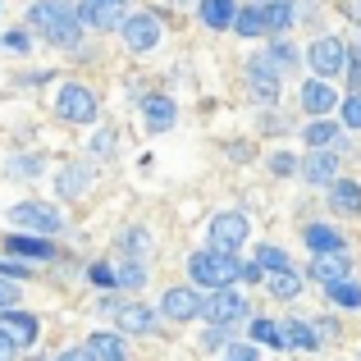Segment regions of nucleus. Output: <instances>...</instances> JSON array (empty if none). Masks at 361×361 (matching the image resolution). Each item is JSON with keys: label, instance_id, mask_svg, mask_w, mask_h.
Returning a JSON list of instances; mask_svg holds the SVG:
<instances>
[{"label": "nucleus", "instance_id": "obj_1", "mask_svg": "<svg viewBox=\"0 0 361 361\" xmlns=\"http://www.w3.org/2000/svg\"><path fill=\"white\" fill-rule=\"evenodd\" d=\"M27 27L42 32L51 46H64V51H73L78 37H82L78 9H73L69 0H37V5H27Z\"/></svg>", "mask_w": 361, "mask_h": 361}, {"label": "nucleus", "instance_id": "obj_2", "mask_svg": "<svg viewBox=\"0 0 361 361\" xmlns=\"http://www.w3.org/2000/svg\"><path fill=\"white\" fill-rule=\"evenodd\" d=\"M247 274V261H238V256H229V252H192L188 256V279H192V288H233Z\"/></svg>", "mask_w": 361, "mask_h": 361}, {"label": "nucleus", "instance_id": "obj_3", "mask_svg": "<svg viewBox=\"0 0 361 361\" xmlns=\"http://www.w3.org/2000/svg\"><path fill=\"white\" fill-rule=\"evenodd\" d=\"M5 215H9V224H14V233H32V238H55V233L64 229V215L46 202H18V206H9Z\"/></svg>", "mask_w": 361, "mask_h": 361}, {"label": "nucleus", "instance_id": "obj_4", "mask_svg": "<svg viewBox=\"0 0 361 361\" xmlns=\"http://www.w3.org/2000/svg\"><path fill=\"white\" fill-rule=\"evenodd\" d=\"M55 115L64 123H97L101 101H97V92L82 87V82H64V87L55 92Z\"/></svg>", "mask_w": 361, "mask_h": 361}, {"label": "nucleus", "instance_id": "obj_5", "mask_svg": "<svg viewBox=\"0 0 361 361\" xmlns=\"http://www.w3.org/2000/svg\"><path fill=\"white\" fill-rule=\"evenodd\" d=\"M119 37H123V46H128L133 55H147V51H156V46H160L165 27H160V18H156V14L137 9V14H128V18H123Z\"/></svg>", "mask_w": 361, "mask_h": 361}, {"label": "nucleus", "instance_id": "obj_6", "mask_svg": "<svg viewBox=\"0 0 361 361\" xmlns=\"http://www.w3.org/2000/svg\"><path fill=\"white\" fill-rule=\"evenodd\" d=\"M202 316L211 320V325H224V329H233V325H243V320L252 316V307H247V298H243L238 288H220V293H211V298H206Z\"/></svg>", "mask_w": 361, "mask_h": 361}, {"label": "nucleus", "instance_id": "obj_7", "mask_svg": "<svg viewBox=\"0 0 361 361\" xmlns=\"http://www.w3.org/2000/svg\"><path fill=\"white\" fill-rule=\"evenodd\" d=\"M78 23L92 27V32H110V27H123L128 18V0H78Z\"/></svg>", "mask_w": 361, "mask_h": 361}, {"label": "nucleus", "instance_id": "obj_8", "mask_svg": "<svg viewBox=\"0 0 361 361\" xmlns=\"http://www.w3.org/2000/svg\"><path fill=\"white\" fill-rule=\"evenodd\" d=\"M307 64L316 69L320 82H329V78H338V73H348V46L338 42V37H320V42H311Z\"/></svg>", "mask_w": 361, "mask_h": 361}, {"label": "nucleus", "instance_id": "obj_9", "mask_svg": "<svg viewBox=\"0 0 361 361\" xmlns=\"http://www.w3.org/2000/svg\"><path fill=\"white\" fill-rule=\"evenodd\" d=\"M247 229H252V224H247V215L243 211H220V215H211V252H238V247L247 243Z\"/></svg>", "mask_w": 361, "mask_h": 361}, {"label": "nucleus", "instance_id": "obj_10", "mask_svg": "<svg viewBox=\"0 0 361 361\" xmlns=\"http://www.w3.org/2000/svg\"><path fill=\"white\" fill-rule=\"evenodd\" d=\"M247 82H252V92H256L261 106H274V101H279L283 69L270 60V55H256V60H247Z\"/></svg>", "mask_w": 361, "mask_h": 361}, {"label": "nucleus", "instance_id": "obj_11", "mask_svg": "<svg viewBox=\"0 0 361 361\" xmlns=\"http://www.w3.org/2000/svg\"><path fill=\"white\" fill-rule=\"evenodd\" d=\"M206 307V298L197 288H165V298H160V316L174 320V325H188V320H197Z\"/></svg>", "mask_w": 361, "mask_h": 361}, {"label": "nucleus", "instance_id": "obj_12", "mask_svg": "<svg viewBox=\"0 0 361 361\" xmlns=\"http://www.w3.org/2000/svg\"><path fill=\"white\" fill-rule=\"evenodd\" d=\"M5 252L23 265H42V261H55V243L51 238H32V233H5Z\"/></svg>", "mask_w": 361, "mask_h": 361}, {"label": "nucleus", "instance_id": "obj_13", "mask_svg": "<svg viewBox=\"0 0 361 361\" xmlns=\"http://www.w3.org/2000/svg\"><path fill=\"white\" fill-rule=\"evenodd\" d=\"M0 334L9 338L14 348H32L37 343V334H42V320L32 316V311H0Z\"/></svg>", "mask_w": 361, "mask_h": 361}, {"label": "nucleus", "instance_id": "obj_14", "mask_svg": "<svg viewBox=\"0 0 361 361\" xmlns=\"http://www.w3.org/2000/svg\"><path fill=\"white\" fill-rule=\"evenodd\" d=\"M348 270H353V252H348V247L311 256V279H320L325 288H329V283H338V279H348Z\"/></svg>", "mask_w": 361, "mask_h": 361}, {"label": "nucleus", "instance_id": "obj_15", "mask_svg": "<svg viewBox=\"0 0 361 361\" xmlns=\"http://www.w3.org/2000/svg\"><path fill=\"white\" fill-rule=\"evenodd\" d=\"M55 192H60L64 202H78L82 192H92V165H82V160H69V165L55 174Z\"/></svg>", "mask_w": 361, "mask_h": 361}, {"label": "nucleus", "instance_id": "obj_16", "mask_svg": "<svg viewBox=\"0 0 361 361\" xmlns=\"http://www.w3.org/2000/svg\"><path fill=\"white\" fill-rule=\"evenodd\" d=\"M137 110H142V123H147L151 133L174 128V119H178V106H174L169 97H142V101H137Z\"/></svg>", "mask_w": 361, "mask_h": 361}, {"label": "nucleus", "instance_id": "obj_17", "mask_svg": "<svg viewBox=\"0 0 361 361\" xmlns=\"http://www.w3.org/2000/svg\"><path fill=\"white\" fill-rule=\"evenodd\" d=\"M302 178H307V183H325V188H334L338 183V156L334 151H311L307 160H302Z\"/></svg>", "mask_w": 361, "mask_h": 361}, {"label": "nucleus", "instance_id": "obj_18", "mask_svg": "<svg viewBox=\"0 0 361 361\" xmlns=\"http://www.w3.org/2000/svg\"><path fill=\"white\" fill-rule=\"evenodd\" d=\"M302 110H307V115H316V119H329V110H338L334 87H329V82H320V78L302 82Z\"/></svg>", "mask_w": 361, "mask_h": 361}, {"label": "nucleus", "instance_id": "obj_19", "mask_svg": "<svg viewBox=\"0 0 361 361\" xmlns=\"http://www.w3.org/2000/svg\"><path fill=\"white\" fill-rule=\"evenodd\" d=\"M115 325H119V334H151L156 329V311L142 307V302H128V307L115 311Z\"/></svg>", "mask_w": 361, "mask_h": 361}, {"label": "nucleus", "instance_id": "obj_20", "mask_svg": "<svg viewBox=\"0 0 361 361\" xmlns=\"http://www.w3.org/2000/svg\"><path fill=\"white\" fill-rule=\"evenodd\" d=\"M197 18H202L211 32H224V27H233V18H238V5H233V0H202V5H197Z\"/></svg>", "mask_w": 361, "mask_h": 361}, {"label": "nucleus", "instance_id": "obj_21", "mask_svg": "<svg viewBox=\"0 0 361 361\" xmlns=\"http://www.w3.org/2000/svg\"><path fill=\"white\" fill-rule=\"evenodd\" d=\"M283 343L293 353H316L320 334H316V320H283Z\"/></svg>", "mask_w": 361, "mask_h": 361}, {"label": "nucleus", "instance_id": "obj_22", "mask_svg": "<svg viewBox=\"0 0 361 361\" xmlns=\"http://www.w3.org/2000/svg\"><path fill=\"white\" fill-rule=\"evenodd\" d=\"M329 202H334L338 215H361V183L357 178H338V183L329 188Z\"/></svg>", "mask_w": 361, "mask_h": 361}, {"label": "nucleus", "instance_id": "obj_23", "mask_svg": "<svg viewBox=\"0 0 361 361\" xmlns=\"http://www.w3.org/2000/svg\"><path fill=\"white\" fill-rule=\"evenodd\" d=\"M87 348H92V357H97V361H128V348H123V338L110 334V329H97V334L87 338Z\"/></svg>", "mask_w": 361, "mask_h": 361}, {"label": "nucleus", "instance_id": "obj_24", "mask_svg": "<svg viewBox=\"0 0 361 361\" xmlns=\"http://www.w3.org/2000/svg\"><path fill=\"white\" fill-rule=\"evenodd\" d=\"M302 238H307V247L311 252H338V247H348L343 243V233L334 229V224H307V229H302Z\"/></svg>", "mask_w": 361, "mask_h": 361}, {"label": "nucleus", "instance_id": "obj_25", "mask_svg": "<svg viewBox=\"0 0 361 361\" xmlns=\"http://www.w3.org/2000/svg\"><path fill=\"white\" fill-rule=\"evenodd\" d=\"M325 298L334 302V307H348V311H361V279H338V283H329L325 288Z\"/></svg>", "mask_w": 361, "mask_h": 361}, {"label": "nucleus", "instance_id": "obj_26", "mask_svg": "<svg viewBox=\"0 0 361 361\" xmlns=\"http://www.w3.org/2000/svg\"><path fill=\"white\" fill-rule=\"evenodd\" d=\"M247 334H252L256 348L265 343V348H279V353L288 348V343H283V325H279V320H261V316H256L252 325H247Z\"/></svg>", "mask_w": 361, "mask_h": 361}, {"label": "nucleus", "instance_id": "obj_27", "mask_svg": "<svg viewBox=\"0 0 361 361\" xmlns=\"http://www.w3.org/2000/svg\"><path fill=\"white\" fill-rule=\"evenodd\" d=\"M119 247H123V261H147L151 256V233L147 229H123L119 233Z\"/></svg>", "mask_w": 361, "mask_h": 361}, {"label": "nucleus", "instance_id": "obj_28", "mask_svg": "<svg viewBox=\"0 0 361 361\" xmlns=\"http://www.w3.org/2000/svg\"><path fill=\"white\" fill-rule=\"evenodd\" d=\"M270 298H279V302H293V298H302V274L293 270H279V274H270Z\"/></svg>", "mask_w": 361, "mask_h": 361}, {"label": "nucleus", "instance_id": "obj_29", "mask_svg": "<svg viewBox=\"0 0 361 361\" xmlns=\"http://www.w3.org/2000/svg\"><path fill=\"white\" fill-rule=\"evenodd\" d=\"M261 18H265V32H288L293 27V0H270L261 9Z\"/></svg>", "mask_w": 361, "mask_h": 361}, {"label": "nucleus", "instance_id": "obj_30", "mask_svg": "<svg viewBox=\"0 0 361 361\" xmlns=\"http://www.w3.org/2000/svg\"><path fill=\"white\" fill-rule=\"evenodd\" d=\"M307 142H311V151H329V147L338 142V123H334V119H316V123L307 128Z\"/></svg>", "mask_w": 361, "mask_h": 361}, {"label": "nucleus", "instance_id": "obj_31", "mask_svg": "<svg viewBox=\"0 0 361 361\" xmlns=\"http://www.w3.org/2000/svg\"><path fill=\"white\" fill-rule=\"evenodd\" d=\"M42 169H46L42 156H9V160H5V174H9V178H37Z\"/></svg>", "mask_w": 361, "mask_h": 361}, {"label": "nucleus", "instance_id": "obj_32", "mask_svg": "<svg viewBox=\"0 0 361 361\" xmlns=\"http://www.w3.org/2000/svg\"><path fill=\"white\" fill-rule=\"evenodd\" d=\"M233 32H238V37H265V18H261V9H256V5L238 9V18H233Z\"/></svg>", "mask_w": 361, "mask_h": 361}, {"label": "nucleus", "instance_id": "obj_33", "mask_svg": "<svg viewBox=\"0 0 361 361\" xmlns=\"http://www.w3.org/2000/svg\"><path fill=\"white\" fill-rule=\"evenodd\" d=\"M256 265L270 270V274H279V270H288V252H279L274 243H265V247H256Z\"/></svg>", "mask_w": 361, "mask_h": 361}, {"label": "nucleus", "instance_id": "obj_34", "mask_svg": "<svg viewBox=\"0 0 361 361\" xmlns=\"http://www.w3.org/2000/svg\"><path fill=\"white\" fill-rule=\"evenodd\" d=\"M142 283H147V265L123 261L119 270H115V288H142Z\"/></svg>", "mask_w": 361, "mask_h": 361}, {"label": "nucleus", "instance_id": "obj_35", "mask_svg": "<svg viewBox=\"0 0 361 361\" xmlns=\"http://www.w3.org/2000/svg\"><path fill=\"white\" fill-rule=\"evenodd\" d=\"M265 55H270V60L279 64V69H293V64H298V51H293V46L283 42V37H274V42H270V51H265Z\"/></svg>", "mask_w": 361, "mask_h": 361}, {"label": "nucleus", "instance_id": "obj_36", "mask_svg": "<svg viewBox=\"0 0 361 361\" xmlns=\"http://www.w3.org/2000/svg\"><path fill=\"white\" fill-rule=\"evenodd\" d=\"M338 115H343L348 128H357V133H361V92H353L348 101H338Z\"/></svg>", "mask_w": 361, "mask_h": 361}, {"label": "nucleus", "instance_id": "obj_37", "mask_svg": "<svg viewBox=\"0 0 361 361\" xmlns=\"http://www.w3.org/2000/svg\"><path fill=\"white\" fill-rule=\"evenodd\" d=\"M18 298H23V283L0 279V311H14V307H18Z\"/></svg>", "mask_w": 361, "mask_h": 361}, {"label": "nucleus", "instance_id": "obj_38", "mask_svg": "<svg viewBox=\"0 0 361 361\" xmlns=\"http://www.w3.org/2000/svg\"><path fill=\"white\" fill-rule=\"evenodd\" d=\"M27 274H32V265L14 261V256H9V261H0V279H14V283H23Z\"/></svg>", "mask_w": 361, "mask_h": 361}, {"label": "nucleus", "instance_id": "obj_39", "mask_svg": "<svg viewBox=\"0 0 361 361\" xmlns=\"http://www.w3.org/2000/svg\"><path fill=\"white\" fill-rule=\"evenodd\" d=\"M224 361H261V348L256 343H233V348H224Z\"/></svg>", "mask_w": 361, "mask_h": 361}, {"label": "nucleus", "instance_id": "obj_40", "mask_svg": "<svg viewBox=\"0 0 361 361\" xmlns=\"http://www.w3.org/2000/svg\"><path fill=\"white\" fill-rule=\"evenodd\" d=\"M92 156H101V160L115 156V133H110V128H101L97 137H92Z\"/></svg>", "mask_w": 361, "mask_h": 361}, {"label": "nucleus", "instance_id": "obj_41", "mask_svg": "<svg viewBox=\"0 0 361 361\" xmlns=\"http://www.w3.org/2000/svg\"><path fill=\"white\" fill-rule=\"evenodd\" d=\"M87 279L97 283V288H115V270H110L106 261H97V265H92V270H87Z\"/></svg>", "mask_w": 361, "mask_h": 361}, {"label": "nucleus", "instance_id": "obj_42", "mask_svg": "<svg viewBox=\"0 0 361 361\" xmlns=\"http://www.w3.org/2000/svg\"><path fill=\"white\" fill-rule=\"evenodd\" d=\"M224 338H229V329H224V325H211L202 334V348H206V353H211V348H224Z\"/></svg>", "mask_w": 361, "mask_h": 361}, {"label": "nucleus", "instance_id": "obj_43", "mask_svg": "<svg viewBox=\"0 0 361 361\" xmlns=\"http://www.w3.org/2000/svg\"><path fill=\"white\" fill-rule=\"evenodd\" d=\"M270 169H274V174H283V178H288L293 169H298V160H293L288 151H279V156H270Z\"/></svg>", "mask_w": 361, "mask_h": 361}, {"label": "nucleus", "instance_id": "obj_44", "mask_svg": "<svg viewBox=\"0 0 361 361\" xmlns=\"http://www.w3.org/2000/svg\"><path fill=\"white\" fill-rule=\"evenodd\" d=\"M0 46H5V51H18V55H23L27 46H32V42H27L23 32H5V37H0Z\"/></svg>", "mask_w": 361, "mask_h": 361}, {"label": "nucleus", "instance_id": "obj_45", "mask_svg": "<svg viewBox=\"0 0 361 361\" xmlns=\"http://www.w3.org/2000/svg\"><path fill=\"white\" fill-rule=\"evenodd\" d=\"M55 361H97V357H92V348H87V343H82V348H64V353L55 357Z\"/></svg>", "mask_w": 361, "mask_h": 361}, {"label": "nucleus", "instance_id": "obj_46", "mask_svg": "<svg viewBox=\"0 0 361 361\" xmlns=\"http://www.w3.org/2000/svg\"><path fill=\"white\" fill-rule=\"evenodd\" d=\"M348 78H353V92L361 87V55H348Z\"/></svg>", "mask_w": 361, "mask_h": 361}, {"label": "nucleus", "instance_id": "obj_47", "mask_svg": "<svg viewBox=\"0 0 361 361\" xmlns=\"http://www.w3.org/2000/svg\"><path fill=\"white\" fill-rule=\"evenodd\" d=\"M14 353H18V348H14V343H9V338H5V334H0V361H14Z\"/></svg>", "mask_w": 361, "mask_h": 361}]
</instances>
